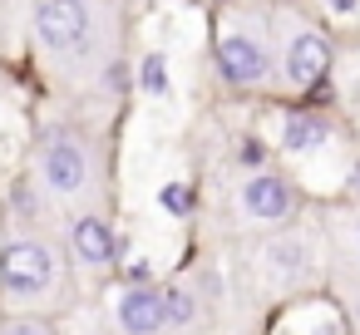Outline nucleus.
Returning <instances> with one entry per match:
<instances>
[{
	"label": "nucleus",
	"mask_w": 360,
	"mask_h": 335,
	"mask_svg": "<svg viewBox=\"0 0 360 335\" xmlns=\"http://www.w3.org/2000/svg\"><path fill=\"white\" fill-rule=\"evenodd\" d=\"M355 315H360V301H355Z\"/></svg>",
	"instance_id": "obj_16"
},
{
	"label": "nucleus",
	"mask_w": 360,
	"mask_h": 335,
	"mask_svg": "<svg viewBox=\"0 0 360 335\" xmlns=\"http://www.w3.org/2000/svg\"><path fill=\"white\" fill-rule=\"evenodd\" d=\"M40 183H45L55 197L84 192V183H89V158H84V148H79L70 133H45V143H40Z\"/></svg>",
	"instance_id": "obj_3"
},
{
	"label": "nucleus",
	"mask_w": 360,
	"mask_h": 335,
	"mask_svg": "<svg viewBox=\"0 0 360 335\" xmlns=\"http://www.w3.org/2000/svg\"><path fill=\"white\" fill-rule=\"evenodd\" d=\"M217 70H222V79H232V84H257V79L266 74V55H262V45H257L252 35H227V40L217 45Z\"/></svg>",
	"instance_id": "obj_4"
},
{
	"label": "nucleus",
	"mask_w": 360,
	"mask_h": 335,
	"mask_svg": "<svg viewBox=\"0 0 360 335\" xmlns=\"http://www.w3.org/2000/svg\"><path fill=\"white\" fill-rule=\"evenodd\" d=\"M143 89H163V60L158 55L143 60Z\"/></svg>",
	"instance_id": "obj_12"
},
{
	"label": "nucleus",
	"mask_w": 360,
	"mask_h": 335,
	"mask_svg": "<svg viewBox=\"0 0 360 335\" xmlns=\"http://www.w3.org/2000/svg\"><path fill=\"white\" fill-rule=\"evenodd\" d=\"M163 207H178V212H183V207H188V192H183V188H163Z\"/></svg>",
	"instance_id": "obj_13"
},
{
	"label": "nucleus",
	"mask_w": 360,
	"mask_h": 335,
	"mask_svg": "<svg viewBox=\"0 0 360 335\" xmlns=\"http://www.w3.org/2000/svg\"><path fill=\"white\" fill-rule=\"evenodd\" d=\"M242 207L257 217V222H281L291 212V188L271 173H257L247 188H242Z\"/></svg>",
	"instance_id": "obj_5"
},
{
	"label": "nucleus",
	"mask_w": 360,
	"mask_h": 335,
	"mask_svg": "<svg viewBox=\"0 0 360 335\" xmlns=\"http://www.w3.org/2000/svg\"><path fill=\"white\" fill-rule=\"evenodd\" d=\"M355 192H360V163H355Z\"/></svg>",
	"instance_id": "obj_15"
},
{
	"label": "nucleus",
	"mask_w": 360,
	"mask_h": 335,
	"mask_svg": "<svg viewBox=\"0 0 360 335\" xmlns=\"http://www.w3.org/2000/svg\"><path fill=\"white\" fill-rule=\"evenodd\" d=\"M119 325H124L129 335H153V330H163V296L148 291V286H129V291L119 296Z\"/></svg>",
	"instance_id": "obj_6"
},
{
	"label": "nucleus",
	"mask_w": 360,
	"mask_h": 335,
	"mask_svg": "<svg viewBox=\"0 0 360 335\" xmlns=\"http://www.w3.org/2000/svg\"><path fill=\"white\" fill-rule=\"evenodd\" d=\"M89 30H94V15H89L84 0H40L35 6V35H40V45L50 55L84 50Z\"/></svg>",
	"instance_id": "obj_1"
},
{
	"label": "nucleus",
	"mask_w": 360,
	"mask_h": 335,
	"mask_svg": "<svg viewBox=\"0 0 360 335\" xmlns=\"http://www.w3.org/2000/svg\"><path fill=\"white\" fill-rule=\"evenodd\" d=\"M0 286L11 296H45L55 286V251L45 242H11L0 251Z\"/></svg>",
	"instance_id": "obj_2"
},
{
	"label": "nucleus",
	"mask_w": 360,
	"mask_h": 335,
	"mask_svg": "<svg viewBox=\"0 0 360 335\" xmlns=\"http://www.w3.org/2000/svg\"><path fill=\"white\" fill-rule=\"evenodd\" d=\"M0 335H50V325H45V320L20 315V320H6V325H0Z\"/></svg>",
	"instance_id": "obj_11"
},
{
	"label": "nucleus",
	"mask_w": 360,
	"mask_h": 335,
	"mask_svg": "<svg viewBox=\"0 0 360 335\" xmlns=\"http://www.w3.org/2000/svg\"><path fill=\"white\" fill-rule=\"evenodd\" d=\"M281 138H286V148H291V153H311V148L326 138V129H321V119H311V114H291Z\"/></svg>",
	"instance_id": "obj_9"
},
{
	"label": "nucleus",
	"mask_w": 360,
	"mask_h": 335,
	"mask_svg": "<svg viewBox=\"0 0 360 335\" xmlns=\"http://www.w3.org/2000/svg\"><path fill=\"white\" fill-rule=\"evenodd\" d=\"M326 70H330V45H326L321 35H296V40H291V55H286L291 84H316Z\"/></svg>",
	"instance_id": "obj_8"
},
{
	"label": "nucleus",
	"mask_w": 360,
	"mask_h": 335,
	"mask_svg": "<svg viewBox=\"0 0 360 335\" xmlns=\"http://www.w3.org/2000/svg\"><path fill=\"white\" fill-rule=\"evenodd\" d=\"M188 320H193V296L188 291L163 296V325H188Z\"/></svg>",
	"instance_id": "obj_10"
},
{
	"label": "nucleus",
	"mask_w": 360,
	"mask_h": 335,
	"mask_svg": "<svg viewBox=\"0 0 360 335\" xmlns=\"http://www.w3.org/2000/svg\"><path fill=\"white\" fill-rule=\"evenodd\" d=\"M70 242H75V256H79L84 266H109V261H114V232H109V222L94 217V212L70 227Z\"/></svg>",
	"instance_id": "obj_7"
},
{
	"label": "nucleus",
	"mask_w": 360,
	"mask_h": 335,
	"mask_svg": "<svg viewBox=\"0 0 360 335\" xmlns=\"http://www.w3.org/2000/svg\"><path fill=\"white\" fill-rule=\"evenodd\" d=\"M350 6H355V0H335V11H350Z\"/></svg>",
	"instance_id": "obj_14"
}]
</instances>
